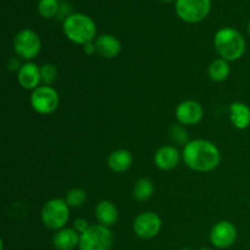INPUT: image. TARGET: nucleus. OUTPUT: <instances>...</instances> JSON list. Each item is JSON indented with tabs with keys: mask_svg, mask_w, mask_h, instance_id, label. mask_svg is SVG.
Wrapping results in <instances>:
<instances>
[{
	"mask_svg": "<svg viewBox=\"0 0 250 250\" xmlns=\"http://www.w3.org/2000/svg\"><path fill=\"white\" fill-rule=\"evenodd\" d=\"M182 159L187 167L197 172H210L220 165L221 154L212 142L194 139L183 146Z\"/></svg>",
	"mask_w": 250,
	"mask_h": 250,
	"instance_id": "f257e3e1",
	"label": "nucleus"
},
{
	"mask_svg": "<svg viewBox=\"0 0 250 250\" xmlns=\"http://www.w3.org/2000/svg\"><path fill=\"white\" fill-rule=\"evenodd\" d=\"M214 45L220 58L226 61H237L246 53L244 37L237 29L226 27L216 32Z\"/></svg>",
	"mask_w": 250,
	"mask_h": 250,
	"instance_id": "f03ea898",
	"label": "nucleus"
},
{
	"mask_svg": "<svg viewBox=\"0 0 250 250\" xmlns=\"http://www.w3.org/2000/svg\"><path fill=\"white\" fill-rule=\"evenodd\" d=\"M63 32L71 42L85 45L95 39L97 26L87 15L71 14L63 21Z\"/></svg>",
	"mask_w": 250,
	"mask_h": 250,
	"instance_id": "7ed1b4c3",
	"label": "nucleus"
},
{
	"mask_svg": "<svg viewBox=\"0 0 250 250\" xmlns=\"http://www.w3.org/2000/svg\"><path fill=\"white\" fill-rule=\"evenodd\" d=\"M41 219L46 229L53 231L65 229L70 219V207L65 199L54 198L44 204L41 212Z\"/></svg>",
	"mask_w": 250,
	"mask_h": 250,
	"instance_id": "20e7f679",
	"label": "nucleus"
},
{
	"mask_svg": "<svg viewBox=\"0 0 250 250\" xmlns=\"http://www.w3.org/2000/svg\"><path fill=\"white\" fill-rule=\"evenodd\" d=\"M112 233L109 227L103 225H90L89 229L81 234L80 250H111Z\"/></svg>",
	"mask_w": 250,
	"mask_h": 250,
	"instance_id": "39448f33",
	"label": "nucleus"
},
{
	"mask_svg": "<svg viewBox=\"0 0 250 250\" xmlns=\"http://www.w3.org/2000/svg\"><path fill=\"white\" fill-rule=\"evenodd\" d=\"M31 106L36 112L41 115H50L56 111L60 104V98L56 89L50 85H39L32 92L29 98Z\"/></svg>",
	"mask_w": 250,
	"mask_h": 250,
	"instance_id": "423d86ee",
	"label": "nucleus"
},
{
	"mask_svg": "<svg viewBox=\"0 0 250 250\" xmlns=\"http://www.w3.org/2000/svg\"><path fill=\"white\" fill-rule=\"evenodd\" d=\"M211 1L210 0H176L175 9L182 21L197 23L209 15Z\"/></svg>",
	"mask_w": 250,
	"mask_h": 250,
	"instance_id": "0eeeda50",
	"label": "nucleus"
},
{
	"mask_svg": "<svg viewBox=\"0 0 250 250\" xmlns=\"http://www.w3.org/2000/svg\"><path fill=\"white\" fill-rule=\"evenodd\" d=\"M14 49L20 59L31 61L38 56L42 49V41L32 29H22L15 36Z\"/></svg>",
	"mask_w": 250,
	"mask_h": 250,
	"instance_id": "6e6552de",
	"label": "nucleus"
},
{
	"mask_svg": "<svg viewBox=\"0 0 250 250\" xmlns=\"http://www.w3.org/2000/svg\"><path fill=\"white\" fill-rule=\"evenodd\" d=\"M161 231V219L156 212L144 211L134 219L133 232L141 239H151Z\"/></svg>",
	"mask_w": 250,
	"mask_h": 250,
	"instance_id": "1a4fd4ad",
	"label": "nucleus"
},
{
	"mask_svg": "<svg viewBox=\"0 0 250 250\" xmlns=\"http://www.w3.org/2000/svg\"><path fill=\"white\" fill-rule=\"evenodd\" d=\"M237 229L232 222L220 221L210 231V243L217 249H226L237 241Z\"/></svg>",
	"mask_w": 250,
	"mask_h": 250,
	"instance_id": "9d476101",
	"label": "nucleus"
},
{
	"mask_svg": "<svg viewBox=\"0 0 250 250\" xmlns=\"http://www.w3.org/2000/svg\"><path fill=\"white\" fill-rule=\"evenodd\" d=\"M204 116L202 104L195 100H185L176 107V119L183 126H194L199 124Z\"/></svg>",
	"mask_w": 250,
	"mask_h": 250,
	"instance_id": "9b49d317",
	"label": "nucleus"
},
{
	"mask_svg": "<svg viewBox=\"0 0 250 250\" xmlns=\"http://www.w3.org/2000/svg\"><path fill=\"white\" fill-rule=\"evenodd\" d=\"M17 82L23 89L33 92L42 82L41 67L32 61L24 62L17 72Z\"/></svg>",
	"mask_w": 250,
	"mask_h": 250,
	"instance_id": "f8f14e48",
	"label": "nucleus"
},
{
	"mask_svg": "<svg viewBox=\"0 0 250 250\" xmlns=\"http://www.w3.org/2000/svg\"><path fill=\"white\" fill-rule=\"evenodd\" d=\"M181 153L173 146H163L155 151L154 155V164L158 168L163 171L173 170L180 164Z\"/></svg>",
	"mask_w": 250,
	"mask_h": 250,
	"instance_id": "ddd939ff",
	"label": "nucleus"
},
{
	"mask_svg": "<svg viewBox=\"0 0 250 250\" xmlns=\"http://www.w3.org/2000/svg\"><path fill=\"white\" fill-rule=\"evenodd\" d=\"M97 53L104 59H114L121 51V43L111 34H102L94 41Z\"/></svg>",
	"mask_w": 250,
	"mask_h": 250,
	"instance_id": "4468645a",
	"label": "nucleus"
},
{
	"mask_svg": "<svg viewBox=\"0 0 250 250\" xmlns=\"http://www.w3.org/2000/svg\"><path fill=\"white\" fill-rule=\"evenodd\" d=\"M81 234L75 229H62L55 232L53 246L56 250H73L80 244Z\"/></svg>",
	"mask_w": 250,
	"mask_h": 250,
	"instance_id": "2eb2a0df",
	"label": "nucleus"
},
{
	"mask_svg": "<svg viewBox=\"0 0 250 250\" xmlns=\"http://www.w3.org/2000/svg\"><path fill=\"white\" fill-rule=\"evenodd\" d=\"M95 217L100 225L111 227L119 220V210L114 203L109 202V200H102L95 207Z\"/></svg>",
	"mask_w": 250,
	"mask_h": 250,
	"instance_id": "dca6fc26",
	"label": "nucleus"
},
{
	"mask_svg": "<svg viewBox=\"0 0 250 250\" xmlns=\"http://www.w3.org/2000/svg\"><path fill=\"white\" fill-rule=\"evenodd\" d=\"M133 163V156L126 149L114 150L107 158V166L112 172L124 173L128 170Z\"/></svg>",
	"mask_w": 250,
	"mask_h": 250,
	"instance_id": "f3484780",
	"label": "nucleus"
},
{
	"mask_svg": "<svg viewBox=\"0 0 250 250\" xmlns=\"http://www.w3.org/2000/svg\"><path fill=\"white\" fill-rule=\"evenodd\" d=\"M231 124L238 129H246L250 126V107L242 102H236L229 106Z\"/></svg>",
	"mask_w": 250,
	"mask_h": 250,
	"instance_id": "a211bd4d",
	"label": "nucleus"
},
{
	"mask_svg": "<svg viewBox=\"0 0 250 250\" xmlns=\"http://www.w3.org/2000/svg\"><path fill=\"white\" fill-rule=\"evenodd\" d=\"M231 68H229V61L225 59H215L209 66V76L214 82H224L229 76Z\"/></svg>",
	"mask_w": 250,
	"mask_h": 250,
	"instance_id": "6ab92c4d",
	"label": "nucleus"
},
{
	"mask_svg": "<svg viewBox=\"0 0 250 250\" xmlns=\"http://www.w3.org/2000/svg\"><path fill=\"white\" fill-rule=\"evenodd\" d=\"M154 194V185L148 178H141L134 183L133 197L138 202H146Z\"/></svg>",
	"mask_w": 250,
	"mask_h": 250,
	"instance_id": "aec40b11",
	"label": "nucleus"
},
{
	"mask_svg": "<svg viewBox=\"0 0 250 250\" xmlns=\"http://www.w3.org/2000/svg\"><path fill=\"white\" fill-rule=\"evenodd\" d=\"M87 200V193L82 188H72L66 193L65 202L70 208H81Z\"/></svg>",
	"mask_w": 250,
	"mask_h": 250,
	"instance_id": "412c9836",
	"label": "nucleus"
},
{
	"mask_svg": "<svg viewBox=\"0 0 250 250\" xmlns=\"http://www.w3.org/2000/svg\"><path fill=\"white\" fill-rule=\"evenodd\" d=\"M170 138L176 146H183L189 143V134L188 131L185 128L183 125H173L170 128Z\"/></svg>",
	"mask_w": 250,
	"mask_h": 250,
	"instance_id": "4be33fe9",
	"label": "nucleus"
},
{
	"mask_svg": "<svg viewBox=\"0 0 250 250\" xmlns=\"http://www.w3.org/2000/svg\"><path fill=\"white\" fill-rule=\"evenodd\" d=\"M60 10L58 0H39L38 2V12L45 19H51L56 16Z\"/></svg>",
	"mask_w": 250,
	"mask_h": 250,
	"instance_id": "5701e85b",
	"label": "nucleus"
},
{
	"mask_svg": "<svg viewBox=\"0 0 250 250\" xmlns=\"http://www.w3.org/2000/svg\"><path fill=\"white\" fill-rule=\"evenodd\" d=\"M41 76L44 84L51 85L58 77V68L54 63H44L43 66H41Z\"/></svg>",
	"mask_w": 250,
	"mask_h": 250,
	"instance_id": "b1692460",
	"label": "nucleus"
},
{
	"mask_svg": "<svg viewBox=\"0 0 250 250\" xmlns=\"http://www.w3.org/2000/svg\"><path fill=\"white\" fill-rule=\"evenodd\" d=\"M89 227L90 225L88 224V221L85 219H77L75 221V224H73V229H75L80 234L84 233Z\"/></svg>",
	"mask_w": 250,
	"mask_h": 250,
	"instance_id": "393cba45",
	"label": "nucleus"
},
{
	"mask_svg": "<svg viewBox=\"0 0 250 250\" xmlns=\"http://www.w3.org/2000/svg\"><path fill=\"white\" fill-rule=\"evenodd\" d=\"M21 66L22 65H20L17 58H10V60L7 61V68L11 71H17V72H19V70L21 68Z\"/></svg>",
	"mask_w": 250,
	"mask_h": 250,
	"instance_id": "a878e982",
	"label": "nucleus"
},
{
	"mask_svg": "<svg viewBox=\"0 0 250 250\" xmlns=\"http://www.w3.org/2000/svg\"><path fill=\"white\" fill-rule=\"evenodd\" d=\"M83 50H84V53L87 54V55H93V54L97 53V48H95V44L93 43H88L85 44V45H83Z\"/></svg>",
	"mask_w": 250,
	"mask_h": 250,
	"instance_id": "bb28decb",
	"label": "nucleus"
},
{
	"mask_svg": "<svg viewBox=\"0 0 250 250\" xmlns=\"http://www.w3.org/2000/svg\"><path fill=\"white\" fill-rule=\"evenodd\" d=\"M160 1H164V2H170V1H172V0H160Z\"/></svg>",
	"mask_w": 250,
	"mask_h": 250,
	"instance_id": "cd10ccee",
	"label": "nucleus"
},
{
	"mask_svg": "<svg viewBox=\"0 0 250 250\" xmlns=\"http://www.w3.org/2000/svg\"><path fill=\"white\" fill-rule=\"evenodd\" d=\"M248 32H249V36H250V21H249V24H248Z\"/></svg>",
	"mask_w": 250,
	"mask_h": 250,
	"instance_id": "c85d7f7f",
	"label": "nucleus"
},
{
	"mask_svg": "<svg viewBox=\"0 0 250 250\" xmlns=\"http://www.w3.org/2000/svg\"><path fill=\"white\" fill-rule=\"evenodd\" d=\"M200 250H210V249L209 248H202Z\"/></svg>",
	"mask_w": 250,
	"mask_h": 250,
	"instance_id": "c756f323",
	"label": "nucleus"
},
{
	"mask_svg": "<svg viewBox=\"0 0 250 250\" xmlns=\"http://www.w3.org/2000/svg\"><path fill=\"white\" fill-rule=\"evenodd\" d=\"M181 250H193V249H188V248H186V249H181Z\"/></svg>",
	"mask_w": 250,
	"mask_h": 250,
	"instance_id": "7c9ffc66",
	"label": "nucleus"
}]
</instances>
